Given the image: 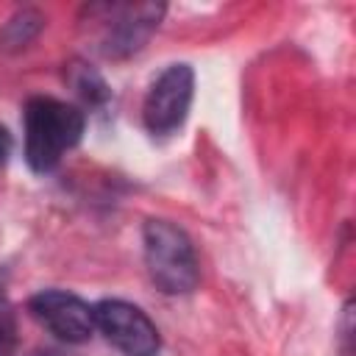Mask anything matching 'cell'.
Masks as SVG:
<instances>
[{"label": "cell", "mask_w": 356, "mask_h": 356, "mask_svg": "<svg viewBox=\"0 0 356 356\" xmlns=\"http://www.w3.org/2000/svg\"><path fill=\"white\" fill-rule=\"evenodd\" d=\"M25 161L33 172H50L58 167L61 156L72 150L83 131L86 114L75 103L36 95L25 103Z\"/></svg>", "instance_id": "obj_1"}, {"label": "cell", "mask_w": 356, "mask_h": 356, "mask_svg": "<svg viewBox=\"0 0 356 356\" xmlns=\"http://www.w3.org/2000/svg\"><path fill=\"white\" fill-rule=\"evenodd\" d=\"M145 267L150 281L164 295H189L200 281V261L189 234L161 217H150L142 225Z\"/></svg>", "instance_id": "obj_2"}, {"label": "cell", "mask_w": 356, "mask_h": 356, "mask_svg": "<svg viewBox=\"0 0 356 356\" xmlns=\"http://www.w3.org/2000/svg\"><path fill=\"white\" fill-rule=\"evenodd\" d=\"M164 11V3H92L83 17L97 22V50L106 58H128L147 44Z\"/></svg>", "instance_id": "obj_3"}, {"label": "cell", "mask_w": 356, "mask_h": 356, "mask_svg": "<svg viewBox=\"0 0 356 356\" xmlns=\"http://www.w3.org/2000/svg\"><path fill=\"white\" fill-rule=\"evenodd\" d=\"M195 95V72L189 64H170L147 89L142 103V120L145 128L153 136H170L175 134L192 106Z\"/></svg>", "instance_id": "obj_4"}, {"label": "cell", "mask_w": 356, "mask_h": 356, "mask_svg": "<svg viewBox=\"0 0 356 356\" xmlns=\"http://www.w3.org/2000/svg\"><path fill=\"white\" fill-rule=\"evenodd\" d=\"M95 328L125 356H156L161 337L156 323L134 303L120 298H106L92 306Z\"/></svg>", "instance_id": "obj_5"}, {"label": "cell", "mask_w": 356, "mask_h": 356, "mask_svg": "<svg viewBox=\"0 0 356 356\" xmlns=\"http://www.w3.org/2000/svg\"><path fill=\"white\" fill-rule=\"evenodd\" d=\"M28 312L36 323H42L56 339L67 345H83L95 334L92 306L64 289H42L28 298Z\"/></svg>", "instance_id": "obj_6"}, {"label": "cell", "mask_w": 356, "mask_h": 356, "mask_svg": "<svg viewBox=\"0 0 356 356\" xmlns=\"http://www.w3.org/2000/svg\"><path fill=\"white\" fill-rule=\"evenodd\" d=\"M67 83L75 89V95L86 103V106H92V108H100V106H106L108 100H111V89H108V83L103 81V75L97 72V70H92L89 64H83V61H72L70 67H67Z\"/></svg>", "instance_id": "obj_7"}, {"label": "cell", "mask_w": 356, "mask_h": 356, "mask_svg": "<svg viewBox=\"0 0 356 356\" xmlns=\"http://www.w3.org/2000/svg\"><path fill=\"white\" fill-rule=\"evenodd\" d=\"M44 28V14L36 8H19L8 17V22L0 31V47L3 50H22L28 47Z\"/></svg>", "instance_id": "obj_8"}, {"label": "cell", "mask_w": 356, "mask_h": 356, "mask_svg": "<svg viewBox=\"0 0 356 356\" xmlns=\"http://www.w3.org/2000/svg\"><path fill=\"white\" fill-rule=\"evenodd\" d=\"M17 312L0 286V356H17Z\"/></svg>", "instance_id": "obj_9"}, {"label": "cell", "mask_w": 356, "mask_h": 356, "mask_svg": "<svg viewBox=\"0 0 356 356\" xmlns=\"http://www.w3.org/2000/svg\"><path fill=\"white\" fill-rule=\"evenodd\" d=\"M11 134H8V128L6 125H0V175H3V170H6V164H8V156H11Z\"/></svg>", "instance_id": "obj_10"}, {"label": "cell", "mask_w": 356, "mask_h": 356, "mask_svg": "<svg viewBox=\"0 0 356 356\" xmlns=\"http://www.w3.org/2000/svg\"><path fill=\"white\" fill-rule=\"evenodd\" d=\"M33 356H61L58 350H50V348H44V350H36Z\"/></svg>", "instance_id": "obj_11"}]
</instances>
